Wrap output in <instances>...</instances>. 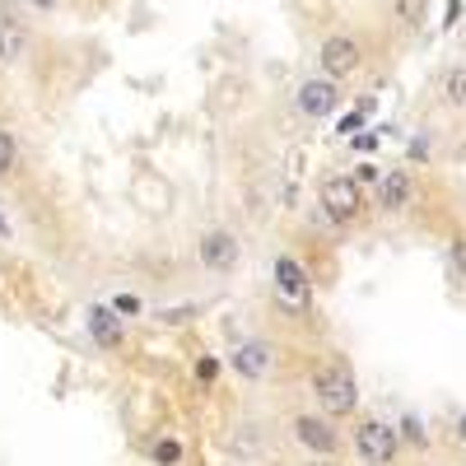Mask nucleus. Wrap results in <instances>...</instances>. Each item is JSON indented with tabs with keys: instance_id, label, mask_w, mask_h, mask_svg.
Masks as SVG:
<instances>
[{
	"instance_id": "nucleus-1",
	"label": "nucleus",
	"mask_w": 466,
	"mask_h": 466,
	"mask_svg": "<svg viewBox=\"0 0 466 466\" xmlns=\"http://www.w3.org/2000/svg\"><path fill=\"white\" fill-rule=\"evenodd\" d=\"M313 397L326 416H350L360 406V388H354V373L341 360H326L313 369Z\"/></svg>"
},
{
	"instance_id": "nucleus-2",
	"label": "nucleus",
	"mask_w": 466,
	"mask_h": 466,
	"mask_svg": "<svg viewBox=\"0 0 466 466\" xmlns=\"http://www.w3.org/2000/svg\"><path fill=\"white\" fill-rule=\"evenodd\" d=\"M196 257H201V266L210 276H229V270H238V261H242V242L229 229H206L201 242H196Z\"/></svg>"
},
{
	"instance_id": "nucleus-3",
	"label": "nucleus",
	"mask_w": 466,
	"mask_h": 466,
	"mask_svg": "<svg viewBox=\"0 0 466 466\" xmlns=\"http://www.w3.org/2000/svg\"><path fill=\"white\" fill-rule=\"evenodd\" d=\"M317 196H322V210L332 215L336 224H350V219L364 210V191H360L354 178H326Z\"/></svg>"
},
{
	"instance_id": "nucleus-4",
	"label": "nucleus",
	"mask_w": 466,
	"mask_h": 466,
	"mask_svg": "<svg viewBox=\"0 0 466 466\" xmlns=\"http://www.w3.org/2000/svg\"><path fill=\"white\" fill-rule=\"evenodd\" d=\"M354 452H360L369 466H388L397 457V429L382 420H364L354 429Z\"/></svg>"
},
{
	"instance_id": "nucleus-5",
	"label": "nucleus",
	"mask_w": 466,
	"mask_h": 466,
	"mask_svg": "<svg viewBox=\"0 0 466 466\" xmlns=\"http://www.w3.org/2000/svg\"><path fill=\"white\" fill-rule=\"evenodd\" d=\"M294 438L304 443L308 452H317V457H332L336 448H341V434L332 429V420H322V416H294Z\"/></svg>"
},
{
	"instance_id": "nucleus-6",
	"label": "nucleus",
	"mask_w": 466,
	"mask_h": 466,
	"mask_svg": "<svg viewBox=\"0 0 466 466\" xmlns=\"http://www.w3.org/2000/svg\"><path fill=\"white\" fill-rule=\"evenodd\" d=\"M229 364L238 378H248V382H261L270 373V364H276V350H270L266 341H242L233 354H229Z\"/></svg>"
},
{
	"instance_id": "nucleus-7",
	"label": "nucleus",
	"mask_w": 466,
	"mask_h": 466,
	"mask_svg": "<svg viewBox=\"0 0 466 466\" xmlns=\"http://www.w3.org/2000/svg\"><path fill=\"white\" fill-rule=\"evenodd\" d=\"M336 103H341L336 79H304V85H298V113L304 117H332Z\"/></svg>"
},
{
	"instance_id": "nucleus-8",
	"label": "nucleus",
	"mask_w": 466,
	"mask_h": 466,
	"mask_svg": "<svg viewBox=\"0 0 466 466\" xmlns=\"http://www.w3.org/2000/svg\"><path fill=\"white\" fill-rule=\"evenodd\" d=\"M317 61H322L326 79H345L354 66H360V42H354V38H326Z\"/></svg>"
},
{
	"instance_id": "nucleus-9",
	"label": "nucleus",
	"mask_w": 466,
	"mask_h": 466,
	"mask_svg": "<svg viewBox=\"0 0 466 466\" xmlns=\"http://www.w3.org/2000/svg\"><path fill=\"white\" fill-rule=\"evenodd\" d=\"M85 326H89V336H94V345L98 350H117L122 341H126V326H122V317L107 308V304H94L89 313H85Z\"/></svg>"
},
{
	"instance_id": "nucleus-10",
	"label": "nucleus",
	"mask_w": 466,
	"mask_h": 466,
	"mask_svg": "<svg viewBox=\"0 0 466 466\" xmlns=\"http://www.w3.org/2000/svg\"><path fill=\"white\" fill-rule=\"evenodd\" d=\"M276 289L289 304H308V270L294 257H276Z\"/></svg>"
},
{
	"instance_id": "nucleus-11",
	"label": "nucleus",
	"mask_w": 466,
	"mask_h": 466,
	"mask_svg": "<svg viewBox=\"0 0 466 466\" xmlns=\"http://www.w3.org/2000/svg\"><path fill=\"white\" fill-rule=\"evenodd\" d=\"M410 196H416V182H410V173L392 169V173L378 178V206H382V210H406Z\"/></svg>"
},
{
	"instance_id": "nucleus-12",
	"label": "nucleus",
	"mask_w": 466,
	"mask_h": 466,
	"mask_svg": "<svg viewBox=\"0 0 466 466\" xmlns=\"http://www.w3.org/2000/svg\"><path fill=\"white\" fill-rule=\"evenodd\" d=\"M19 51H23V29L10 14H0V61H14Z\"/></svg>"
},
{
	"instance_id": "nucleus-13",
	"label": "nucleus",
	"mask_w": 466,
	"mask_h": 466,
	"mask_svg": "<svg viewBox=\"0 0 466 466\" xmlns=\"http://www.w3.org/2000/svg\"><path fill=\"white\" fill-rule=\"evenodd\" d=\"M154 461L159 466H178L182 461V443H178V438H159V443H154Z\"/></svg>"
},
{
	"instance_id": "nucleus-14",
	"label": "nucleus",
	"mask_w": 466,
	"mask_h": 466,
	"mask_svg": "<svg viewBox=\"0 0 466 466\" xmlns=\"http://www.w3.org/2000/svg\"><path fill=\"white\" fill-rule=\"evenodd\" d=\"M443 94H448V103H466V70H461V66H457V70H448Z\"/></svg>"
},
{
	"instance_id": "nucleus-15",
	"label": "nucleus",
	"mask_w": 466,
	"mask_h": 466,
	"mask_svg": "<svg viewBox=\"0 0 466 466\" xmlns=\"http://www.w3.org/2000/svg\"><path fill=\"white\" fill-rule=\"evenodd\" d=\"M14 159H19V150H14V135L0 126V173H10L14 169Z\"/></svg>"
},
{
	"instance_id": "nucleus-16",
	"label": "nucleus",
	"mask_w": 466,
	"mask_h": 466,
	"mask_svg": "<svg viewBox=\"0 0 466 466\" xmlns=\"http://www.w3.org/2000/svg\"><path fill=\"white\" fill-rule=\"evenodd\" d=\"M397 19L401 23H420L425 19V0H397Z\"/></svg>"
},
{
	"instance_id": "nucleus-17",
	"label": "nucleus",
	"mask_w": 466,
	"mask_h": 466,
	"mask_svg": "<svg viewBox=\"0 0 466 466\" xmlns=\"http://www.w3.org/2000/svg\"><path fill=\"white\" fill-rule=\"evenodd\" d=\"M107 308H113V313H122V317H135V313H141V298H135V294H117Z\"/></svg>"
},
{
	"instance_id": "nucleus-18",
	"label": "nucleus",
	"mask_w": 466,
	"mask_h": 466,
	"mask_svg": "<svg viewBox=\"0 0 466 466\" xmlns=\"http://www.w3.org/2000/svg\"><path fill=\"white\" fill-rule=\"evenodd\" d=\"M196 378H201L206 388H210V382L219 378V360H210V354H206V360H196Z\"/></svg>"
},
{
	"instance_id": "nucleus-19",
	"label": "nucleus",
	"mask_w": 466,
	"mask_h": 466,
	"mask_svg": "<svg viewBox=\"0 0 466 466\" xmlns=\"http://www.w3.org/2000/svg\"><path fill=\"white\" fill-rule=\"evenodd\" d=\"M401 434L410 438V443H425V429H420V420H416V416H406V420H401Z\"/></svg>"
},
{
	"instance_id": "nucleus-20",
	"label": "nucleus",
	"mask_w": 466,
	"mask_h": 466,
	"mask_svg": "<svg viewBox=\"0 0 466 466\" xmlns=\"http://www.w3.org/2000/svg\"><path fill=\"white\" fill-rule=\"evenodd\" d=\"M354 182H378V169H373V163H360V173H354Z\"/></svg>"
},
{
	"instance_id": "nucleus-21",
	"label": "nucleus",
	"mask_w": 466,
	"mask_h": 466,
	"mask_svg": "<svg viewBox=\"0 0 466 466\" xmlns=\"http://www.w3.org/2000/svg\"><path fill=\"white\" fill-rule=\"evenodd\" d=\"M354 150H364V154L378 150V135H354Z\"/></svg>"
},
{
	"instance_id": "nucleus-22",
	"label": "nucleus",
	"mask_w": 466,
	"mask_h": 466,
	"mask_svg": "<svg viewBox=\"0 0 466 466\" xmlns=\"http://www.w3.org/2000/svg\"><path fill=\"white\" fill-rule=\"evenodd\" d=\"M29 5H33V10H51V5H57V0H29Z\"/></svg>"
},
{
	"instance_id": "nucleus-23",
	"label": "nucleus",
	"mask_w": 466,
	"mask_h": 466,
	"mask_svg": "<svg viewBox=\"0 0 466 466\" xmlns=\"http://www.w3.org/2000/svg\"><path fill=\"white\" fill-rule=\"evenodd\" d=\"M457 266L466 270V242H457Z\"/></svg>"
},
{
	"instance_id": "nucleus-24",
	"label": "nucleus",
	"mask_w": 466,
	"mask_h": 466,
	"mask_svg": "<svg viewBox=\"0 0 466 466\" xmlns=\"http://www.w3.org/2000/svg\"><path fill=\"white\" fill-rule=\"evenodd\" d=\"M457 443H466V416L457 420Z\"/></svg>"
},
{
	"instance_id": "nucleus-25",
	"label": "nucleus",
	"mask_w": 466,
	"mask_h": 466,
	"mask_svg": "<svg viewBox=\"0 0 466 466\" xmlns=\"http://www.w3.org/2000/svg\"><path fill=\"white\" fill-rule=\"evenodd\" d=\"M313 466H336V461H326V457H322V461H313Z\"/></svg>"
}]
</instances>
